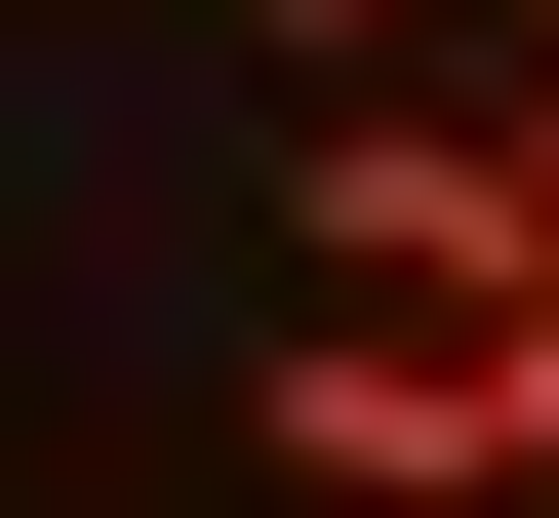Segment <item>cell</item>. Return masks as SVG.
Listing matches in <instances>:
<instances>
[{
	"label": "cell",
	"mask_w": 559,
	"mask_h": 518,
	"mask_svg": "<svg viewBox=\"0 0 559 518\" xmlns=\"http://www.w3.org/2000/svg\"><path fill=\"white\" fill-rule=\"evenodd\" d=\"M240 240H280V320H520V279H559V160L479 81H280Z\"/></svg>",
	"instance_id": "6da1fadb"
},
{
	"label": "cell",
	"mask_w": 559,
	"mask_h": 518,
	"mask_svg": "<svg viewBox=\"0 0 559 518\" xmlns=\"http://www.w3.org/2000/svg\"><path fill=\"white\" fill-rule=\"evenodd\" d=\"M240 40H280V81H400V0H240Z\"/></svg>",
	"instance_id": "7a4b0ae2"
}]
</instances>
